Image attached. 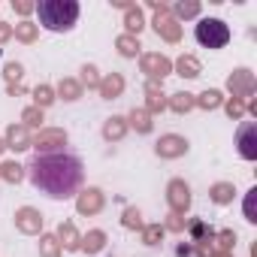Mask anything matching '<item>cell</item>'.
<instances>
[{"label": "cell", "instance_id": "cell-1", "mask_svg": "<svg viewBox=\"0 0 257 257\" xmlns=\"http://www.w3.org/2000/svg\"><path fill=\"white\" fill-rule=\"evenodd\" d=\"M28 179L52 200H73L85 185V167L73 152H46L28 164Z\"/></svg>", "mask_w": 257, "mask_h": 257}, {"label": "cell", "instance_id": "cell-2", "mask_svg": "<svg viewBox=\"0 0 257 257\" xmlns=\"http://www.w3.org/2000/svg\"><path fill=\"white\" fill-rule=\"evenodd\" d=\"M79 4L76 0H40L37 4V19L46 31L52 34H67L79 22Z\"/></svg>", "mask_w": 257, "mask_h": 257}, {"label": "cell", "instance_id": "cell-3", "mask_svg": "<svg viewBox=\"0 0 257 257\" xmlns=\"http://www.w3.org/2000/svg\"><path fill=\"white\" fill-rule=\"evenodd\" d=\"M194 37L203 49H224L230 43V28L221 19H200L194 28Z\"/></svg>", "mask_w": 257, "mask_h": 257}, {"label": "cell", "instance_id": "cell-4", "mask_svg": "<svg viewBox=\"0 0 257 257\" xmlns=\"http://www.w3.org/2000/svg\"><path fill=\"white\" fill-rule=\"evenodd\" d=\"M236 146H239V155L245 161H254L257 158V124L254 121H245L239 131H236Z\"/></svg>", "mask_w": 257, "mask_h": 257}, {"label": "cell", "instance_id": "cell-5", "mask_svg": "<svg viewBox=\"0 0 257 257\" xmlns=\"http://www.w3.org/2000/svg\"><path fill=\"white\" fill-rule=\"evenodd\" d=\"M254 197H257V191H248V200H245V215H248L251 224L257 221V215H254Z\"/></svg>", "mask_w": 257, "mask_h": 257}]
</instances>
